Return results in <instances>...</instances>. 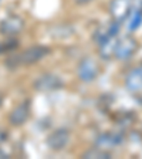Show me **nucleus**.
I'll use <instances>...</instances> for the list:
<instances>
[{"mask_svg": "<svg viewBox=\"0 0 142 159\" xmlns=\"http://www.w3.org/2000/svg\"><path fill=\"white\" fill-rule=\"evenodd\" d=\"M47 54H48V48H46L43 46L30 47V48L21 51L16 57L13 64H17V66H30V64H34L37 61H40V60H43Z\"/></svg>", "mask_w": 142, "mask_h": 159, "instance_id": "1", "label": "nucleus"}, {"mask_svg": "<svg viewBox=\"0 0 142 159\" xmlns=\"http://www.w3.org/2000/svg\"><path fill=\"white\" fill-rule=\"evenodd\" d=\"M98 74V67L97 63L91 58H85L83 60V63L80 64L78 68V75L83 81H93Z\"/></svg>", "mask_w": 142, "mask_h": 159, "instance_id": "2", "label": "nucleus"}, {"mask_svg": "<svg viewBox=\"0 0 142 159\" xmlns=\"http://www.w3.org/2000/svg\"><path fill=\"white\" fill-rule=\"evenodd\" d=\"M67 143H68V132L64 131V129H60V131L53 132L48 138V145L53 149H56V151L63 149Z\"/></svg>", "mask_w": 142, "mask_h": 159, "instance_id": "3", "label": "nucleus"}, {"mask_svg": "<svg viewBox=\"0 0 142 159\" xmlns=\"http://www.w3.org/2000/svg\"><path fill=\"white\" fill-rule=\"evenodd\" d=\"M29 114H30V109L27 104H20L19 107L13 109V112L10 115V121L14 124V125H21L27 121L29 118Z\"/></svg>", "mask_w": 142, "mask_h": 159, "instance_id": "4", "label": "nucleus"}, {"mask_svg": "<svg viewBox=\"0 0 142 159\" xmlns=\"http://www.w3.org/2000/svg\"><path fill=\"white\" fill-rule=\"evenodd\" d=\"M135 47H136V44L132 39H125L124 41L117 44L115 54L119 58H128V57L132 56V53L135 51Z\"/></svg>", "mask_w": 142, "mask_h": 159, "instance_id": "5", "label": "nucleus"}, {"mask_svg": "<svg viewBox=\"0 0 142 159\" xmlns=\"http://www.w3.org/2000/svg\"><path fill=\"white\" fill-rule=\"evenodd\" d=\"M37 88L44 91V89H56L57 87L61 85L60 83L58 77H54V75H46V77H41L36 83Z\"/></svg>", "mask_w": 142, "mask_h": 159, "instance_id": "6", "label": "nucleus"}, {"mask_svg": "<svg viewBox=\"0 0 142 159\" xmlns=\"http://www.w3.org/2000/svg\"><path fill=\"white\" fill-rule=\"evenodd\" d=\"M129 3L128 0H114L111 4V11L117 19H124L128 14Z\"/></svg>", "mask_w": 142, "mask_h": 159, "instance_id": "7", "label": "nucleus"}, {"mask_svg": "<svg viewBox=\"0 0 142 159\" xmlns=\"http://www.w3.org/2000/svg\"><path fill=\"white\" fill-rule=\"evenodd\" d=\"M126 87H128L132 93L139 91L142 88V71L141 70H135L128 75L126 78Z\"/></svg>", "mask_w": 142, "mask_h": 159, "instance_id": "8", "label": "nucleus"}, {"mask_svg": "<svg viewBox=\"0 0 142 159\" xmlns=\"http://www.w3.org/2000/svg\"><path fill=\"white\" fill-rule=\"evenodd\" d=\"M119 142H121V138H118L117 135H103L98 139V148H101V149L114 148Z\"/></svg>", "mask_w": 142, "mask_h": 159, "instance_id": "9", "label": "nucleus"}, {"mask_svg": "<svg viewBox=\"0 0 142 159\" xmlns=\"http://www.w3.org/2000/svg\"><path fill=\"white\" fill-rule=\"evenodd\" d=\"M84 158H109V153L101 148H95L84 153Z\"/></svg>", "mask_w": 142, "mask_h": 159, "instance_id": "10", "label": "nucleus"}, {"mask_svg": "<svg viewBox=\"0 0 142 159\" xmlns=\"http://www.w3.org/2000/svg\"><path fill=\"white\" fill-rule=\"evenodd\" d=\"M74 2L78 4H87V3H89V2H93V0H74Z\"/></svg>", "mask_w": 142, "mask_h": 159, "instance_id": "11", "label": "nucleus"}]
</instances>
